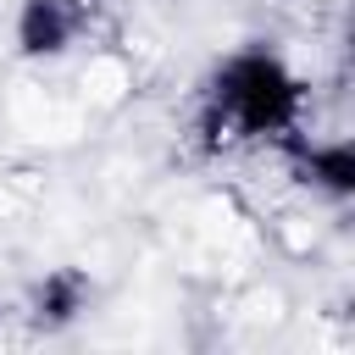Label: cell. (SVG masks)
<instances>
[{
  "label": "cell",
  "instance_id": "6da1fadb",
  "mask_svg": "<svg viewBox=\"0 0 355 355\" xmlns=\"http://www.w3.org/2000/svg\"><path fill=\"white\" fill-rule=\"evenodd\" d=\"M83 22H89V11L78 0H22V11H17V44L28 55H55V50H67L83 33Z\"/></svg>",
  "mask_w": 355,
  "mask_h": 355
},
{
  "label": "cell",
  "instance_id": "7a4b0ae2",
  "mask_svg": "<svg viewBox=\"0 0 355 355\" xmlns=\"http://www.w3.org/2000/svg\"><path fill=\"white\" fill-rule=\"evenodd\" d=\"M83 311V277L78 272H50L39 288H33V322L39 327H61Z\"/></svg>",
  "mask_w": 355,
  "mask_h": 355
}]
</instances>
